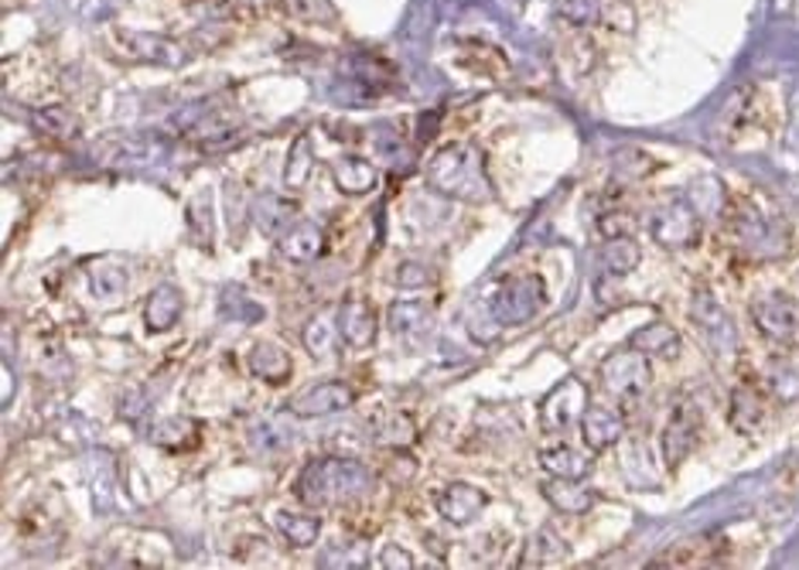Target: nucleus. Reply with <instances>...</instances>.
<instances>
[{
  "instance_id": "27",
  "label": "nucleus",
  "mask_w": 799,
  "mask_h": 570,
  "mask_svg": "<svg viewBox=\"0 0 799 570\" xmlns=\"http://www.w3.org/2000/svg\"><path fill=\"white\" fill-rule=\"evenodd\" d=\"M376 441L380 444H393V447H404L414 441V424L407 414H396V411H386L380 421H376Z\"/></svg>"
},
{
  "instance_id": "13",
  "label": "nucleus",
  "mask_w": 799,
  "mask_h": 570,
  "mask_svg": "<svg viewBox=\"0 0 799 570\" xmlns=\"http://www.w3.org/2000/svg\"><path fill=\"white\" fill-rule=\"evenodd\" d=\"M335 318H339V332H342L345 345L366 349V345L376 342V314H373L370 301L349 298V301H342V308H339Z\"/></svg>"
},
{
  "instance_id": "30",
  "label": "nucleus",
  "mask_w": 799,
  "mask_h": 570,
  "mask_svg": "<svg viewBox=\"0 0 799 570\" xmlns=\"http://www.w3.org/2000/svg\"><path fill=\"white\" fill-rule=\"evenodd\" d=\"M219 311H222L226 318L243 314V321H260V318H263L260 304H253V301H250L243 291H239V288H229V291H222V304H219Z\"/></svg>"
},
{
  "instance_id": "22",
  "label": "nucleus",
  "mask_w": 799,
  "mask_h": 570,
  "mask_svg": "<svg viewBox=\"0 0 799 570\" xmlns=\"http://www.w3.org/2000/svg\"><path fill=\"white\" fill-rule=\"evenodd\" d=\"M339 318H332V314H318L308 329H304V345H308V352L311 355H318V359H329V355H335L339 352Z\"/></svg>"
},
{
  "instance_id": "15",
  "label": "nucleus",
  "mask_w": 799,
  "mask_h": 570,
  "mask_svg": "<svg viewBox=\"0 0 799 570\" xmlns=\"http://www.w3.org/2000/svg\"><path fill=\"white\" fill-rule=\"evenodd\" d=\"M591 447H574V444H557V447H547L540 452V465L553 475V478H584L591 471Z\"/></svg>"
},
{
  "instance_id": "35",
  "label": "nucleus",
  "mask_w": 799,
  "mask_h": 570,
  "mask_svg": "<svg viewBox=\"0 0 799 570\" xmlns=\"http://www.w3.org/2000/svg\"><path fill=\"white\" fill-rule=\"evenodd\" d=\"M796 349H799V345H796Z\"/></svg>"
},
{
  "instance_id": "17",
  "label": "nucleus",
  "mask_w": 799,
  "mask_h": 570,
  "mask_svg": "<svg viewBox=\"0 0 799 570\" xmlns=\"http://www.w3.org/2000/svg\"><path fill=\"white\" fill-rule=\"evenodd\" d=\"M543 496L547 502L557 509V512H568V516H581L594 506V493L584 488L578 478H553L543 485Z\"/></svg>"
},
{
  "instance_id": "2",
  "label": "nucleus",
  "mask_w": 799,
  "mask_h": 570,
  "mask_svg": "<svg viewBox=\"0 0 799 570\" xmlns=\"http://www.w3.org/2000/svg\"><path fill=\"white\" fill-rule=\"evenodd\" d=\"M427 182L434 191L458 201H486L492 195L486 157L475 144H452L437 151L427 165Z\"/></svg>"
},
{
  "instance_id": "18",
  "label": "nucleus",
  "mask_w": 799,
  "mask_h": 570,
  "mask_svg": "<svg viewBox=\"0 0 799 570\" xmlns=\"http://www.w3.org/2000/svg\"><path fill=\"white\" fill-rule=\"evenodd\" d=\"M247 362H250V373L263 383H284L291 376V355L273 342H257Z\"/></svg>"
},
{
  "instance_id": "9",
  "label": "nucleus",
  "mask_w": 799,
  "mask_h": 570,
  "mask_svg": "<svg viewBox=\"0 0 799 570\" xmlns=\"http://www.w3.org/2000/svg\"><path fill=\"white\" fill-rule=\"evenodd\" d=\"M622 434H625V417L615 403H588V411L581 417L584 447H591L594 455H602V452H609V447L619 444Z\"/></svg>"
},
{
  "instance_id": "19",
  "label": "nucleus",
  "mask_w": 799,
  "mask_h": 570,
  "mask_svg": "<svg viewBox=\"0 0 799 570\" xmlns=\"http://www.w3.org/2000/svg\"><path fill=\"white\" fill-rule=\"evenodd\" d=\"M322 247H325V236H322V229L311 226V222H298V226H291L281 236V253L288 260H298V263L314 260L318 253H322Z\"/></svg>"
},
{
  "instance_id": "24",
  "label": "nucleus",
  "mask_w": 799,
  "mask_h": 570,
  "mask_svg": "<svg viewBox=\"0 0 799 570\" xmlns=\"http://www.w3.org/2000/svg\"><path fill=\"white\" fill-rule=\"evenodd\" d=\"M332 175H335L339 188L349 191V195H363V191H370V188L376 185L373 165H366V160H359V157L339 160V165L332 168Z\"/></svg>"
},
{
  "instance_id": "34",
  "label": "nucleus",
  "mask_w": 799,
  "mask_h": 570,
  "mask_svg": "<svg viewBox=\"0 0 799 570\" xmlns=\"http://www.w3.org/2000/svg\"><path fill=\"white\" fill-rule=\"evenodd\" d=\"M383 567H414V560L407 553H400V547H386L383 557H380Z\"/></svg>"
},
{
  "instance_id": "10",
  "label": "nucleus",
  "mask_w": 799,
  "mask_h": 570,
  "mask_svg": "<svg viewBox=\"0 0 799 570\" xmlns=\"http://www.w3.org/2000/svg\"><path fill=\"white\" fill-rule=\"evenodd\" d=\"M728 417H731V427H735L738 434L758 431V427H762V421L769 417V396H766V390L758 386L755 380H741V383L731 390V411H728Z\"/></svg>"
},
{
  "instance_id": "25",
  "label": "nucleus",
  "mask_w": 799,
  "mask_h": 570,
  "mask_svg": "<svg viewBox=\"0 0 799 570\" xmlns=\"http://www.w3.org/2000/svg\"><path fill=\"white\" fill-rule=\"evenodd\" d=\"M90 291H93L100 301H116L120 294L127 291V270L116 267V263H100V267L90 273Z\"/></svg>"
},
{
  "instance_id": "1",
  "label": "nucleus",
  "mask_w": 799,
  "mask_h": 570,
  "mask_svg": "<svg viewBox=\"0 0 799 570\" xmlns=\"http://www.w3.org/2000/svg\"><path fill=\"white\" fill-rule=\"evenodd\" d=\"M373 488V471L355 462V458H318L311 462L298 481H294V493L304 506L311 509H322V506H339V502H349V499H359L366 496Z\"/></svg>"
},
{
  "instance_id": "3",
  "label": "nucleus",
  "mask_w": 799,
  "mask_h": 570,
  "mask_svg": "<svg viewBox=\"0 0 799 570\" xmlns=\"http://www.w3.org/2000/svg\"><path fill=\"white\" fill-rule=\"evenodd\" d=\"M547 301V288L540 273H509L489 298V311L499 324H523Z\"/></svg>"
},
{
  "instance_id": "26",
  "label": "nucleus",
  "mask_w": 799,
  "mask_h": 570,
  "mask_svg": "<svg viewBox=\"0 0 799 570\" xmlns=\"http://www.w3.org/2000/svg\"><path fill=\"white\" fill-rule=\"evenodd\" d=\"M602 263L612 277H625L629 270H635L639 263V242L632 236L622 239H609V247L602 250Z\"/></svg>"
},
{
  "instance_id": "28",
  "label": "nucleus",
  "mask_w": 799,
  "mask_h": 570,
  "mask_svg": "<svg viewBox=\"0 0 799 570\" xmlns=\"http://www.w3.org/2000/svg\"><path fill=\"white\" fill-rule=\"evenodd\" d=\"M769 393L782 403L799 400V370L789 362H776L769 370Z\"/></svg>"
},
{
  "instance_id": "23",
  "label": "nucleus",
  "mask_w": 799,
  "mask_h": 570,
  "mask_svg": "<svg viewBox=\"0 0 799 570\" xmlns=\"http://www.w3.org/2000/svg\"><path fill=\"white\" fill-rule=\"evenodd\" d=\"M434 318V308L427 301H396L390 308V329L400 332V335H407V332H424L427 324Z\"/></svg>"
},
{
  "instance_id": "7",
  "label": "nucleus",
  "mask_w": 799,
  "mask_h": 570,
  "mask_svg": "<svg viewBox=\"0 0 799 570\" xmlns=\"http://www.w3.org/2000/svg\"><path fill=\"white\" fill-rule=\"evenodd\" d=\"M588 403H591V393H588V383H581V380H564L561 386H553L547 393V400L540 403L543 431H553V434L571 431L574 424H581Z\"/></svg>"
},
{
  "instance_id": "32",
  "label": "nucleus",
  "mask_w": 799,
  "mask_h": 570,
  "mask_svg": "<svg viewBox=\"0 0 799 570\" xmlns=\"http://www.w3.org/2000/svg\"><path fill=\"white\" fill-rule=\"evenodd\" d=\"M561 14L571 24H591L602 14V0H561Z\"/></svg>"
},
{
  "instance_id": "31",
  "label": "nucleus",
  "mask_w": 799,
  "mask_h": 570,
  "mask_svg": "<svg viewBox=\"0 0 799 570\" xmlns=\"http://www.w3.org/2000/svg\"><path fill=\"white\" fill-rule=\"evenodd\" d=\"M434 283V273L424 267V263H400L396 270V288H404V291H421V288H430Z\"/></svg>"
},
{
  "instance_id": "6",
  "label": "nucleus",
  "mask_w": 799,
  "mask_h": 570,
  "mask_svg": "<svg viewBox=\"0 0 799 570\" xmlns=\"http://www.w3.org/2000/svg\"><path fill=\"white\" fill-rule=\"evenodd\" d=\"M751 321L769 342L782 349L799 345V311L786 294H758L751 301Z\"/></svg>"
},
{
  "instance_id": "29",
  "label": "nucleus",
  "mask_w": 799,
  "mask_h": 570,
  "mask_svg": "<svg viewBox=\"0 0 799 570\" xmlns=\"http://www.w3.org/2000/svg\"><path fill=\"white\" fill-rule=\"evenodd\" d=\"M188 427H198V424H195V421H188V417H175V421L157 424V427L151 431V437H154V444L172 447V452H185V447H191V444H188V441H181V431H188Z\"/></svg>"
},
{
  "instance_id": "8",
  "label": "nucleus",
  "mask_w": 799,
  "mask_h": 570,
  "mask_svg": "<svg viewBox=\"0 0 799 570\" xmlns=\"http://www.w3.org/2000/svg\"><path fill=\"white\" fill-rule=\"evenodd\" d=\"M701 437V411L694 403H676V411L670 414L663 434H660V452L670 468H681L687 455L697 447Z\"/></svg>"
},
{
  "instance_id": "16",
  "label": "nucleus",
  "mask_w": 799,
  "mask_h": 570,
  "mask_svg": "<svg viewBox=\"0 0 799 570\" xmlns=\"http://www.w3.org/2000/svg\"><path fill=\"white\" fill-rule=\"evenodd\" d=\"M629 345L632 349H639L643 355H650V359H676L681 355V332L673 329V324H666V321H653V324H646V329H639L632 339H629Z\"/></svg>"
},
{
  "instance_id": "4",
  "label": "nucleus",
  "mask_w": 799,
  "mask_h": 570,
  "mask_svg": "<svg viewBox=\"0 0 799 570\" xmlns=\"http://www.w3.org/2000/svg\"><path fill=\"white\" fill-rule=\"evenodd\" d=\"M598 380H602L605 393L615 396V400H639L653 383L650 355H643L632 345L619 349L602 365H598Z\"/></svg>"
},
{
  "instance_id": "12",
  "label": "nucleus",
  "mask_w": 799,
  "mask_h": 570,
  "mask_svg": "<svg viewBox=\"0 0 799 570\" xmlns=\"http://www.w3.org/2000/svg\"><path fill=\"white\" fill-rule=\"evenodd\" d=\"M486 506H489V496L482 488L465 485V481L448 485L445 493L437 496V512H442V519H448L452 526H468L471 519L482 516Z\"/></svg>"
},
{
  "instance_id": "21",
  "label": "nucleus",
  "mask_w": 799,
  "mask_h": 570,
  "mask_svg": "<svg viewBox=\"0 0 799 570\" xmlns=\"http://www.w3.org/2000/svg\"><path fill=\"white\" fill-rule=\"evenodd\" d=\"M691 318H694V324L704 332V335H735L731 332V318L725 314V308L717 304L707 291H697L694 294V301H691Z\"/></svg>"
},
{
  "instance_id": "5",
  "label": "nucleus",
  "mask_w": 799,
  "mask_h": 570,
  "mask_svg": "<svg viewBox=\"0 0 799 570\" xmlns=\"http://www.w3.org/2000/svg\"><path fill=\"white\" fill-rule=\"evenodd\" d=\"M650 232L663 250H694L701 242V213L687 198H670L663 209H656Z\"/></svg>"
},
{
  "instance_id": "11",
  "label": "nucleus",
  "mask_w": 799,
  "mask_h": 570,
  "mask_svg": "<svg viewBox=\"0 0 799 570\" xmlns=\"http://www.w3.org/2000/svg\"><path fill=\"white\" fill-rule=\"evenodd\" d=\"M355 403V390L345 383H318L308 393L294 396L288 411H294L298 417H325L335 411H349Z\"/></svg>"
},
{
  "instance_id": "33",
  "label": "nucleus",
  "mask_w": 799,
  "mask_h": 570,
  "mask_svg": "<svg viewBox=\"0 0 799 570\" xmlns=\"http://www.w3.org/2000/svg\"><path fill=\"white\" fill-rule=\"evenodd\" d=\"M598 229H602V236H609V239L632 236V222H629V216H605L602 222H598Z\"/></svg>"
},
{
  "instance_id": "14",
  "label": "nucleus",
  "mask_w": 799,
  "mask_h": 570,
  "mask_svg": "<svg viewBox=\"0 0 799 570\" xmlns=\"http://www.w3.org/2000/svg\"><path fill=\"white\" fill-rule=\"evenodd\" d=\"M185 311V298L178 288H172V283H162V288H154L151 298L144 301V324H147V332H168L178 324Z\"/></svg>"
},
{
  "instance_id": "20",
  "label": "nucleus",
  "mask_w": 799,
  "mask_h": 570,
  "mask_svg": "<svg viewBox=\"0 0 799 570\" xmlns=\"http://www.w3.org/2000/svg\"><path fill=\"white\" fill-rule=\"evenodd\" d=\"M273 526H277V533L284 537V543L294 547V550L311 547V543L318 540V533H322V519L301 516V512H277V516H273Z\"/></svg>"
}]
</instances>
